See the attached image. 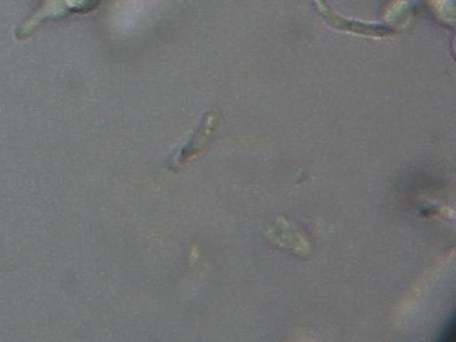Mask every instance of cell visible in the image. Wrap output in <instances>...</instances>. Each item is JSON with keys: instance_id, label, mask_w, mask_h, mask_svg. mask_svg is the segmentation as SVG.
Segmentation results:
<instances>
[{"instance_id": "cell-1", "label": "cell", "mask_w": 456, "mask_h": 342, "mask_svg": "<svg viewBox=\"0 0 456 342\" xmlns=\"http://www.w3.org/2000/svg\"><path fill=\"white\" fill-rule=\"evenodd\" d=\"M69 14L68 6L65 0H43L42 6L33 12L32 17L28 18L27 21L17 29V37L20 40H25L35 32L40 25L45 22L55 21Z\"/></svg>"}, {"instance_id": "cell-2", "label": "cell", "mask_w": 456, "mask_h": 342, "mask_svg": "<svg viewBox=\"0 0 456 342\" xmlns=\"http://www.w3.org/2000/svg\"><path fill=\"white\" fill-rule=\"evenodd\" d=\"M69 14H89L101 7L102 0H65Z\"/></svg>"}]
</instances>
